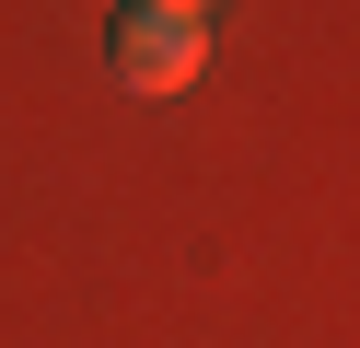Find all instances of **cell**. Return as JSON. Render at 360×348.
<instances>
[{"instance_id":"6da1fadb","label":"cell","mask_w":360,"mask_h":348,"mask_svg":"<svg viewBox=\"0 0 360 348\" xmlns=\"http://www.w3.org/2000/svg\"><path fill=\"white\" fill-rule=\"evenodd\" d=\"M117 82L128 93H186L198 70H210V23L198 12H151V0H128V23H117Z\"/></svg>"},{"instance_id":"7a4b0ae2","label":"cell","mask_w":360,"mask_h":348,"mask_svg":"<svg viewBox=\"0 0 360 348\" xmlns=\"http://www.w3.org/2000/svg\"><path fill=\"white\" fill-rule=\"evenodd\" d=\"M151 12H198V23H210V0H151Z\"/></svg>"}]
</instances>
